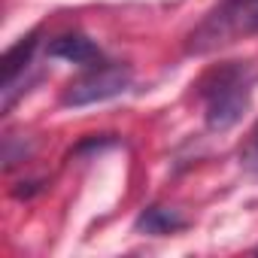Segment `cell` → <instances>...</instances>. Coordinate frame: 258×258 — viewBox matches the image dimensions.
I'll return each instance as SVG.
<instances>
[{
	"mask_svg": "<svg viewBox=\"0 0 258 258\" xmlns=\"http://www.w3.org/2000/svg\"><path fill=\"white\" fill-rule=\"evenodd\" d=\"M255 70L249 64L231 61L219 64L210 70L201 82V97H204V121L210 131H231L243 118V112L252 103V85H255Z\"/></svg>",
	"mask_w": 258,
	"mask_h": 258,
	"instance_id": "cell-1",
	"label": "cell"
},
{
	"mask_svg": "<svg viewBox=\"0 0 258 258\" xmlns=\"http://www.w3.org/2000/svg\"><path fill=\"white\" fill-rule=\"evenodd\" d=\"M258 34V0H225L216 7L191 34L185 43L188 55H213L237 40Z\"/></svg>",
	"mask_w": 258,
	"mask_h": 258,
	"instance_id": "cell-2",
	"label": "cell"
},
{
	"mask_svg": "<svg viewBox=\"0 0 258 258\" xmlns=\"http://www.w3.org/2000/svg\"><path fill=\"white\" fill-rule=\"evenodd\" d=\"M134 82V73L127 64H94L85 67L82 76L70 79L64 88V106H91V103H103L112 100L118 94H124Z\"/></svg>",
	"mask_w": 258,
	"mask_h": 258,
	"instance_id": "cell-3",
	"label": "cell"
},
{
	"mask_svg": "<svg viewBox=\"0 0 258 258\" xmlns=\"http://www.w3.org/2000/svg\"><path fill=\"white\" fill-rule=\"evenodd\" d=\"M37 46H40L37 34H28V37H22L13 49H7V55H4V88H0V94H4V100H0L4 112L13 109V103H16V97H19L22 91H28V88H22V85H28V82H25V73H28L31 64H34Z\"/></svg>",
	"mask_w": 258,
	"mask_h": 258,
	"instance_id": "cell-4",
	"label": "cell"
},
{
	"mask_svg": "<svg viewBox=\"0 0 258 258\" xmlns=\"http://www.w3.org/2000/svg\"><path fill=\"white\" fill-rule=\"evenodd\" d=\"M46 55L58 58V61H67V64H79V67L103 64V52L82 34H61V37H55L49 43Z\"/></svg>",
	"mask_w": 258,
	"mask_h": 258,
	"instance_id": "cell-5",
	"label": "cell"
},
{
	"mask_svg": "<svg viewBox=\"0 0 258 258\" xmlns=\"http://www.w3.org/2000/svg\"><path fill=\"white\" fill-rule=\"evenodd\" d=\"M182 228H185V219L179 216V210H170V207H146L134 222L137 234H152V237L176 234Z\"/></svg>",
	"mask_w": 258,
	"mask_h": 258,
	"instance_id": "cell-6",
	"label": "cell"
},
{
	"mask_svg": "<svg viewBox=\"0 0 258 258\" xmlns=\"http://www.w3.org/2000/svg\"><path fill=\"white\" fill-rule=\"evenodd\" d=\"M255 146H258V134H255Z\"/></svg>",
	"mask_w": 258,
	"mask_h": 258,
	"instance_id": "cell-7",
	"label": "cell"
}]
</instances>
